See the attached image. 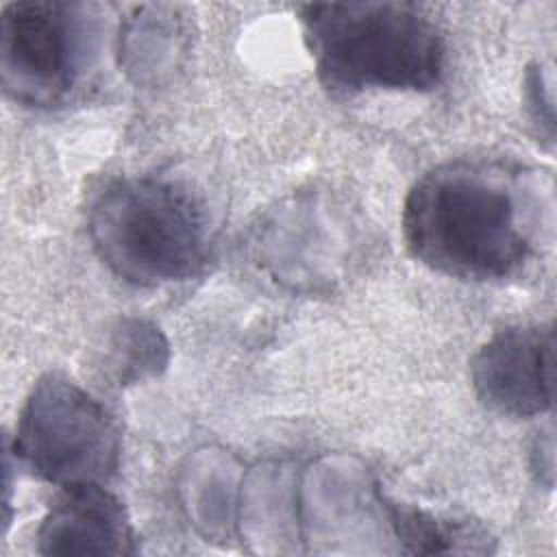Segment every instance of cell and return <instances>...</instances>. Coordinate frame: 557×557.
I'll return each instance as SVG.
<instances>
[{"label": "cell", "instance_id": "1", "mask_svg": "<svg viewBox=\"0 0 557 557\" xmlns=\"http://www.w3.org/2000/svg\"><path fill=\"white\" fill-rule=\"evenodd\" d=\"M533 191L529 178L505 161H444L424 172L405 198V244L420 263L446 276H511L535 248Z\"/></svg>", "mask_w": 557, "mask_h": 557}, {"label": "cell", "instance_id": "2", "mask_svg": "<svg viewBox=\"0 0 557 557\" xmlns=\"http://www.w3.org/2000/svg\"><path fill=\"white\" fill-rule=\"evenodd\" d=\"M305 41L333 91H429L444 74L440 26L411 2H313L300 7Z\"/></svg>", "mask_w": 557, "mask_h": 557}, {"label": "cell", "instance_id": "3", "mask_svg": "<svg viewBox=\"0 0 557 557\" xmlns=\"http://www.w3.org/2000/svg\"><path fill=\"white\" fill-rule=\"evenodd\" d=\"M87 233L100 261L141 287L194 276L209 248L200 205L161 176L111 181L89 207Z\"/></svg>", "mask_w": 557, "mask_h": 557}, {"label": "cell", "instance_id": "4", "mask_svg": "<svg viewBox=\"0 0 557 557\" xmlns=\"http://www.w3.org/2000/svg\"><path fill=\"white\" fill-rule=\"evenodd\" d=\"M13 453L59 487L104 483L117 470L122 435L89 392L67 376L46 374L22 405Z\"/></svg>", "mask_w": 557, "mask_h": 557}, {"label": "cell", "instance_id": "5", "mask_svg": "<svg viewBox=\"0 0 557 557\" xmlns=\"http://www.w3.org/2000/svg\"><path fill=\"white\" fill-rule=\"evenodd\" d=\"M94 9L83 2L17 0L0 17V81L24 107L61 104L91 65Z\"/></svg>", "mask_w": 557, "mask_h": 557}, {"label": "cell", "instance_id": "6", "mask_svg": "<svg viewBox=\"0 0 557 557\" xmlns=\"http://www.w3.org/2000/svg\"><path fill=\"white\" fill-rule=\"evenodd\" d=\"M470 379L476 398L509 418H533L555 398V329L518 324L494 333L472 357Z\"/></svg>", "mask_w": 557, "mask_h": 557}, {"label": "cell", "instance_id": "7", "mask_svg": "<svg viewBox=\"0 0 557 557\" xmlns=\"http://www.w3.org/2000/svg\"><path fill=\"white\" fill-rule=\"evenodd\" d=\"M41 555L124 557L135 553V533L124 503L102 483L63 487L37 531Z\"/></svg>", "mask_w": 557, "mask_h": 557}, {"label": "cell", "instance_id": "8", "mask_svg": "<svg viewBox=\"0 0 557 557\" xmlns=\"http://www.w3.org/2000/svg\"><path fill=\"white\" fill-rule=\"evenodd\" d=\"M389 520L407 553H487L490 535L470 520L437 516L420 507L387 503Z\"/></svg>", "mask_w": 557, "mask_h": 557}, {"label": "cell", "instance_id": "9", "mask_svg": "<svg viewBox=\"0 0 557 557\" xmlns=\"http://www.w3.org/2000/svg\"><path fill=\"white\" fill-rule=\"evenodd\" d=\"M168 355L161 331L137 318L122 320L109 342V368L120 385L159 374L168 366Z\"/></svg>", "mask_w": 557, "mask_h": 557}, {"label": "cell", "instance_id": "10", "mask_svg": "<svg viewBox=\"0 0 557 557\" xmlns=\"http://www.w3.org/2000/svg\"><path fill=\"white\" fill-rule=\"evenodd\" d=\"M524 100H527V111L531 115V122L537 128V135L553 141L555 107H553V91H550L548 74L542 70V65L529 67L527 78H524Z\"/></svg>", "mask_w": 557, "mask_h": 557}]
</instances>
